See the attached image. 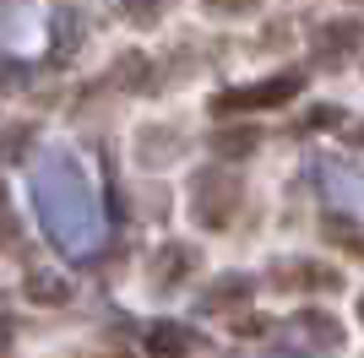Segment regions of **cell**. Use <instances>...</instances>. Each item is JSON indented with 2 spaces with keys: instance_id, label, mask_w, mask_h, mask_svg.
Listing matches in <instances>:
<instances>
[{
  "instance_id": "cell-1",
  "label": "cell",
  "mask_w": 364,
  "mask_h": 358,
  "mask_svg": "<svg viewBox=\"0 0 364 358\" xmlns=\"http://www.w3.org/2000/svg\"><path fill=\"white\" fill-rule=\"evenodd\" d=\"M38 217H44V234L60 250H82L92 239V195H87V179L71 163L44 168V179H38Z\"/></svg>"
},
{
  "instance_id": "cell-2",
  "label": "cell",
  "mask_w": 364,
  "mask_h": 358,
  "mask_svg": "<svg viewBox=\"0 0 364 358\" xmlns=\"http://www.w3.org/2000/svg\"><path fill=\"white\" fill-rule=\"evenodd\" d=\"M240 201H245V179L234 168H201L191 179V217L201 228H228Z\"/></svg>"
},
{
  "instance_id": "cell-3",
  "label": "cell",
  "mask_w": 364,
  "mask_h": 358,
  "mask_svg": "<svg viewBox=\"0 0 364 358\" xmlns=\"http://www.w3.org/2000/svg\"><path fill=\"white\" fill-rule=\"evenodd\" d=\"M304 76L299 71H277L267 76V82H256V87H234V92H218L213 98V114H240V109H277L289 104V98H299Z\"/></svg>"
},
{
  "instance_id": "cell-4",
  "label": "cell",
  "mask_w": 364,
  "mask_h": 358,
  "mask_svg": "<svg viewBox=\"0 0 364 358\" xmlns=\"http://www.w3.org/2000/svg\"><path fill=\"white\" fill-rule=\"evenodd\" d=\"M364 38V22L359 16H343V22H326V28L316 33V65H343L348 60V49Z\"/></svg>"
},
{
  "instance_id": "cell-5",
  "label": "cell",
  "mask_w": 364,
  "mask_h": 358,
  "mask_svg": "<svg viewBox=\"0 0 364 358\" xmlns=\"http://www.w3.org/2000/svg\"><path fill=\"white\" fill-rule=\"evenodd\" d=\"M191 271H196V250L191 244H164L158 261H152V288H180Z\"/></svg>"
},
{
  "instance_id": "cell-6",
  "label": "cell",
  "mask_w": 364,
  "mask_h": 358,
  "mask_svg": "<svg viewBox=\"0 0 364 358\" xmlns=\"http://www.w3.org/2000/svg\"><path fill=\"white\" fill-rule=\"evenodd\" d=\"M196 347V331L180 326V320H158V326H147V353L152 358H185Z\"/></svg>"
},
{
  "instance_id": "cell-7",
  "label": "cell",
  "mask_w": 364,
  "mask_h": 358,
  "mask_svg": "<svg viewBox=\"0 0 364 358\" xmlns=\"http://www.w3.org/2000/svg\"><path fill=\"white\" fill-rule=\"evenodd\" d=\"M272 283L277 288H316V293H332L343 277L332 266H310V261H294V266H272Z\"/></svg>"
},
{
  "instance_id": "cell-8",
  "label": "cell",
  "mask_w": 364,
  "mask_h": 358,
  "mask_svg": "<svg viewBox=\"0 0 364 358\" xmlns=\"http://www.w3.org/2000/svg\"><path fill=\"white\" fill-rule=\"evenodd\" d=\"M250 288H256V283H250L245 271H228V277H218V283H207V288H201V298H196V304H201L207 315H213V310H234L240 298H250Z\"/></svg>"
},
{
  "instance_id": "cell-9",
  "label": "cell",
  "mask_w": 364,
  "mask_h": 358,
  "mask_svg": "<svg viewBox=\"0 0 364 358\" xmlns=\"http://www.w3.org/2000/svg\"><path fill=\"white\" fill-rule=\"evenodd\" d=\"M261 141L256 125H223V131H213V152L223 158V163H234V158H250Z\"/></svg>"
},
{
  "instance_id": "cell-10",
  "label": "cell",
  "mask_w": 364,
  "mask_h": 358,
  "mask_svg": "<svg viewBox=\"0 0 364 358\" xmlns=\"http://www.w3.org/2000/svg\"><path fill=\"white\" fill-rule=\"evenodd\" d=\"M109 76H114L120 87H131V92H152V87H158V71H152L147 55H136V49L114 60V71H109Z\"/></svg>"
},
{
  "instance_id": "cell-11",
  "label": "cell",
  "mask_w": 364,
  "mask_h": 358,
  "mask_svg": "<svg viewBox=\"0 0 364 358\" xmlns=\"http://www.w3.org/2000/svg\"><path fill=\"white\" fill-rule=\"evenodd\" d=\"M22 293H28L33 304H65V298H71V283H65L60 271H28V277H22Z\"/></svg>"
},
{
  "instance_id": "cell-12",
  "label": "cell",
  "mask_w": 364,
  "mask_h": 358,
  "mask_svg": "<svg viewBox=\"0 0 364 358\" xmlns=\"http://www.w3.org/2000/svg\"><path fill=\"white\" fill-rule=\"evenodd\" d=\"M321 234L332 239L337 250H348L353 261H364V223H353V217H326V223H321Z\"/></svg>"
},
{
  "instance_id": "cell-13",
  "label": "cell",
  "mask_w": 364,
  "mask_h": 358,
  "mask_svg": "<svg viewBox=\"0 0 364 358\" xmlns=\"http://www.w3.org/2000/svg\"><path fill=\"white\" fill-rule=\"evenodd\" d=\"M294 331L316 337V347H337V342H343V326H337L332 315H321V310H304V315H294Z\"/></svg>"
},
{
  "instance_id": "cell-14",
  "label": "cell",
  "mask_w": 364,
  "mask_h": 358,
  "mask_svg": "<svg viewBox=\"0 0 364 358\" xmlns=\"http://www.w3.org/2000/svg\"><path fill=\"white\" fill-rule=\"evenodd\" d=\"M28 147H33V125H11V131L0 136V168L16 163V158H22Z\"/></svg>"
},
{
  "instance_id": "cell-15",
  "label": "cell",
  "mask_w": 364,
  "mask_h": 358,
  "mask_svg": "<svg viewBox=\"0 0 364 358\" xmlns=\"http://www.w3.org/2000/svg\"><path fill=\"white\" fill-rule=\"evenodd\" d=\"M28 82H33V71L22 65V60L0 55V92H16V87H28Z\"/></svg>"
},
{
  "instance_id": "cell-16",
  "label": "cell",
  "mask_w": 364,
  "mask_h": 358,
  "mask_svg": "<svg viewBox=\"0 0 364 358\" xmlns=\"http://www.w3.org/2000/svg\"><path fill=\"white\" fill-rule=\"evenodd\" d=\"M16 239V217H11V201H6V185H0V244Z\"/></svg>"
},
{
  "instance_id": "cell-17",
  "label": "cell",
  "mask_w": 364,
  "mask_h": 358,
  "mask_svg": "<svg viewBox=\"0 0 364 358\" xmlns=\"http://www.w3.org/2000/svg\"><path fill=\"white\" fill-rule=\"evenodd\" d=\"M337 119H343L337 109H310V114L299 119V131H321V125H337Z\"/></svg>"
},
{
  "instance_id": "cell-18",
  "label": "cell",
  "mask_w": 364,
  "mask_h": 358,
  "mask_svg": "<svg viewBox=\"0 0 364 358\" xmlns=\"http://www.w3.org/2000/svg\"><path fill=\"white\" fill-rule=\"evenodd\" d=\"M125 16H131V22H141V28H147V22H158V16H164V6H131V11H125Z\"/></svg>"
},
{
  "instance_id": "cell-19",
  "label": "cell",
  "mask_w": 364,
  "mask_h": 358,
  "mask_svg": "<svg viewBox=\"0 0 364 358\" xmlns=\"http://www.w3.org/2000/svg\"><path fill=\"white\" fill-rule=\"evenodd\" d=\"M11 337H16V320H11V315H0V353L11 347Z\"/></svg>"
},
{
  "instance_id": "cell-20",
  "label": "cell",
  "mask_w": 364,
  "mask_h": 358,
  "mask_svg": "<svg viewBox=\"0 0 364 358\" xmlns=\"http://www.w3.org/2000/svg\"><path fill=\"white\" fill-rule=\"evenodd\" d=\"M82 358H125V353H109V347H104V353H82Z\"/></svg>"
},
{
  "instance_id": "cell-21",
  "label": "cell",
  "mask_w": 364,
  "mask_h": 358,
  "mask_svg": "<svg viewBox=\"0 0 364 358\" xmlns=\"http://www.w3.org/2000/svg\"><path fill=\"white\" fill-rule=\"evenodd\" d=\"M359 320H364V298H359Z\"/></svg>"
}]
</instances>
